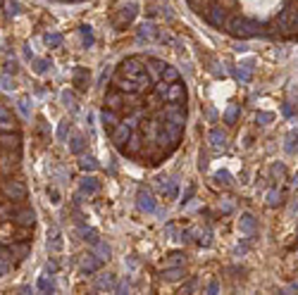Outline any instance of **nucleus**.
I'll return each instance as SVG.
<instances>
[{"mask_svg": "<svg viewBox=\"0 0 298 295\" xmlns=\"http://www.w3.org/2000/svg\"><path fill=\"white\" fill-rule=\"evenodd\" d=\"M136 15H138V8H136V5H124V8L119 10L117 22H124V24H131V22L136 19Z\"/></svg>", "mask_w": 298, "mask_h": 295, "instance_id": "obj_16", "label": "nucleus"}, {"mask_svg": "<svg viewBox=\"0 0 298 295\" xmlns=\"http://www.w3.org/2000/svg\"><path fill=\"white\" fill-rule=\"evenodd\" d=\"M193 190H196V188H193V186H189V190H186V195H184V200H181V203H189V200H191V195H193Z\"/></svg>", "mask_w": 298, "mask_h": 295, "instance_id": "obj_46", "label": "nucleus"}, {"mask_svg": "<svg viewBox=\"0 0 298 295\" xmlns=\"http://www.w3.org/2000/svg\"><path fill=\"white\" fill-rule=\"evenodd\" d=\"M234 74H236V79L244 81V83H246V81H251V69H248V67H246L244 72H234Z\"/></svg>", "mask_w": 298, "mask_h": 295, "instance_id": "obj_36", "label": "nucleus"}, {"mask_svg": "<svg viewBox=\"0 0 298 295\" xmlns=\"http://www.w3.org/2000/svg\"><path fill=\"white\" fill-rule=\"evenodd\" d=\"M181 238H184V241H186V243H191V231H186V233H181Z\"/></svg>", "mask_w": 298, "mask_h": 295, "instance_id": "obj_49", "label": "nucleus"}, {"mask_svg": "<svg viewBox=\"0 0 298 295\" xmlns=\"http://www.w3.org/2000/svg\"><path fill=\"white\" fill-rule=\"evenodd\" d=\"M217 288H219V286H217V281H210V286H208L210 293H217Z\"/></svg>", "mask_w": 298, "mask_h": 295, "instance_id": "obj_48", "label": "nucleus"}, {"mask_svg": "<svg viewBox=\"0 0 298 295\" xmlns=\"http://www.w3.org/2000/svg\"><path fill=\"white\" fill-rule=\"evenodd\" d=\"M12 222L17 224V226H29V229H34V224H36V212H34V207L19 203L17 212H15V217H12Z\"/></svg>", "mask_w": 298, "mask_h": 295, "instance_id": "obj_7", "label": "nucleus"}, {"mask_svg": "<svg viewBox=\"0 0 298 295\" xmlns=\"http://www.w3.org/2000/svg\"><path fill=\"white\" fill-rule=\"evenodd\" d=\"M0 148L3 150H22V136L17 131H0Z\"/></svg>", "mask_w": 298, "mask_h": 295, "instance_id": "obj_8", "label": "nucleus"}, {"mask_svg": "<svg viewBox=\"0 0 298 295\" xmlns=\"http://www.w3.org/2000/svg\"><path fill=\"white\" fill-rule=\"evenodd\" d=\"M163 278L165 281H179V278H184V269L181 267H165Z\"/></svg>", "mask_w": 298, "mask_h": 295, "instance_id": "obj_22", "label": "nucleus"}, {"mask_svg": "<svg viewBox=\"0 0 298 295\" xmlns=\"http://www.w3.org/2000/svg\"><path fill=\"white\" fill-rule=\"evenodd\" d=\"M255 217L253 215H244L241 219H239V229H241V233H246V236H253L255 233Z\"/></svg>", "mask_w": 298, "mask_h": 295, "instance_id": "obj_17", "label": "nucleus"}, {"mask_svg": "<svg viewBox=\"0 0 298 295\" xmlns=\"http://www.w3.org/2000/svg\"><path fill=\"white\" fill-rule=\"evenodd\" d=\"M143 145H145V136L141 129H134V134H131V138L127 141V145L122 148V155H127V157H141L143 155Z\"/></svg>", "mask_w": 298, "mask_h": 295, "instance_id": "obj_5", "label": "nucleus"}, {"mask_svg": "<svg viewBox=\"0 0 298 295\" xmlns=\"http://www.w3.org/2000/svg\"><path fill=\"white\" fill-rule=\"evenodd\" d=\"M45 69H48V60H36V62H34V72L45 74Z\"/></svg>", "mask_w": 298, "mask_h": 295, "instance_id": "obj_33", "label": "nucleus"}, {"mask_svg": "<svg viewBox=\"0 0 298 295\" xmlns=\"http://www.w3.org/2000/svg\"><path fill=\"white\" fill-rule=\"evenodd\" d=\"M286 150L289 152H298V134H291L286 141Z\"/></svg>", "mask_w": 298, "mask_h": 295, "instance_id": "obj_31", "label": "nucleus"}, {"mask_svg": "<svg viewBox=\"0 0 298 295\" xmlns=\"http://www.w3.org/2000/svg\"><path fill=\"white\" fill-rule=\"evenodd\" d=\"M181 262H184V255H181V252H170L165 267H181Z\"/></svg>", "mask_w": 298, "mask_h": 295, "instance_id": "obj_27", "label": "nucleus"}, {"mask_svg": "<svg viewBox=\"0 0 298 295\" xmlns=\"http://www.w3.org/2000/svg\"><path fill=\"white\" fill-rule=\"evenodd\" d=\"M163 129L167 131V136L172 138V143L174 148L181 143V138H184V126L181 124H174V122H163Z\"/></svg>", "mask_w": 298, "mask_h": 295, "instance_id": "obj_14", "label": "nucleus"}, {"mask_svg": "<svg viewBox=\"0 0 298 295\" xmlns=\"http://www.w3.org/2000/svg\"><path fill=\"white\" fill-rule=\"evenodd\" d=\"M5 72H8V74H15V72H17V64H15V62H8Z\"/></svg>", "mask_w": 298, "mask_h": 295, "instance_id": "obj_45", "label": "nucleus"}, {"mask_svg": "<svg viewBox=\"0 0 298 295\" xmlns=\"http://www.w3.org/2000/svg\"><path fill=\"white\" fill-rule=\"evenodd\" d=\"M8 12H10V15H19V5H17V3H12Z\"/></svg>", "mask_w": 298, "mask_h": 295, "instance_id": "obj_47", "label": "nucleus"}, {"mask_svg": "<svg viewBox=\"0 0 298 295\" xmlns=\"http://www.w3.org/2000/svg\"><path fill=\"white\" fill-rule=\"evenodd\" d=\"M138 210H143V212H155V210H158L153 195H151L148 190H141V193H138Z\"/></svg>", "mask_w": 298, "mask_h": 295, "instance_id": "obj_15", "label": "nucleus"}, {"mask_svg": "<svg viewBox=\"0 0 298 295\" xmlns=\"http://www.w3.org/2000/svg\"><path fill=\"white\" fill-rule=\"evenodd\" d=\"M79 167H82L84 171H96V169H98V162L93 160L91 155H84L82 162H79Z\"/></svg>", "mask_w": 298, "mask_h": 295, "instance_id": "obj_25", "label": "nucleus"}, {"mask_svg": "<svg viewBox=\"0 0 298 295\" xmlns=\"http://www.w3.org/2000/svg\"><path fill=\"white\" fill-rule=\"evenodd\" d=\"M165 100H167V103H186V86H184L181 81L170 83V88L165 93Z\"/></svg>", "mask_w": 298, "mask_h": 295, "instance_id": "obj_10", "label": "nucleus"}, {"mask_svg": "<svg viewBox=\"0 0 298 295\" xmlns=\"http://www.w3.org/2000/svg\"><path fill=\"white\" fill-rule=\"evenodd\" d=\"M131 134H134V129H131V126L122 119V122H119L112 131H110V141H112V145H115L117 150H122V148L127 145V141L131 138Z\"/></svg>", "mask_w": 298, "mask_h": 295, "instance_id": "obj_6", "label": "nucleus"}, {"mask_svg": "<svg viewBox=\"0 0 298 295\" xmlns=\"http://www.w3.org/2000/svg\"><path fill=\"white\" fill-rule=\"evenodd\" d=\"M160 117H163L165 122H174V124L186 126V117H189L186 103H167V105L160 110Z\"/></svg>", "mask_w": 298, "mask_h": 295, "instance_id": "obj_2", "label": "nucleus"}, {"mask_svg": "<svg viewBox=\"0 0 298 295\" xmlns=\"http://www.w3.org/2000/svg\"><path fill=\"white\" fill-rule=\"evenodd\" d=\"M210 143H212V148H215V150H222V148L227 145L225 131H219V129H212V131H210Z\"/></svg>", "mask_w": 298, "mask_h": 295, "instance_id": "obj_20", "label": "nucleus"}, {"mask_svg": "<svg viewBox=\"0 0 298 295\" xmlns=\"http://www.w3.org/2000/svg\"><path fill=\"white\" fill-rule=\"evenodd\" d=\"M82 34L86 36V45L93 43V36H91V27H82Z\"/></svg>", "mask_w": 298, "mask_h": 295, "instance_id": "obj_39", "label": "nucleus"}, {"mask_svg": "<svg viewBox=\"0 0 298 295\" xmlns=\"http://www.w3.org/2000/svg\"><path fill=\"white\" fill-rule=\"evenodd\" d=\"M239 115H241V105H239V103H232V105L225 110V117H222V119H225L227 124L232 126V124H236Z\"/></svg>", "mask_w": 298, "mask_h": 295, "instance_id": "obj_18", "label": "nucleus"}, {"mask_svg": "<svg viewBox=\"0 0 298 295\" xmlns=\"http://www.w3.org/2000/svg\"><path fill=\"white\" fill-rule=\"evenodd\" d=\"M98 179H93V176H86V179L82 181V193H96L98 190Z\"/></svg>", "mask_w": 298, "mask_h": 295, "instance_id": "obj_23", "label": "nucleus"}, {"mask_svg": "<svg viewBox=\"0 0 298 295\" xmlns=\"http://www.w3.org/2000/svg\"><path fill=\"white\" fill-rule=\"evenodd\" d=\"M163 186H165V183H163ZM165 193H167L170 198H177V183H174V181H170V183L165 186Z\"/></svg>", "mask_w": 298, "mask_h": 295, "instance_id": "obj_35", "label": "nucleus"}, {"mask_svg": "<svg viewBox=\"0 0 298 295\" xmlns=\"http://www.w3.org/2000/svg\"><path fill=\"white\" fill-rule=\"evenodd\" d=\"M281 112H284V115H286V117H293V108H291L289 103H286V105L281 108Z\"/></svg>", "mask_w": 298, "mask_h": 295, "instance_id": "obj_43", "label": "nucleus"}, {"mask_svg": "<svg viewBox=\"0 0 298 295\" xmlns=\"http://www.w3.org/2000/svg\"><path fill=\"white\" fill-rule=\"evenodd\" d=\"M198 245H210V231H200V236L196 238Z\"/></svg>", "mask_w": 298, "mask_h": 295, "instance_id": "obj_34", "label": "nucleus"}, {"mask_svg": "<svg viewBox=\"0 0 298 295\" xmlns=\"http://www.w3.org/2000/svg\"><path fill=\"white\" fill-rule=\"evenodd\" d=\"M163 79L167 81V83H174V81H179V72H177L174 67H170V64H167V67L163 69Z\"/></svg>", "mask_w": 298, "mask_h": 295, "instance_id": "obj_26", "label": "nucleus"}, {"mask_svg": "<svg viewBox=\"0 0 298 295\" xmlns=\"http://www.w3.org/2000/svg\"><path fill=\"white\" fill-rule=\"evenodd\" d=\"M200 15H203V19L208 22L210 27L225 29V22H227V17H229V10H227V5L222 3V0H212Z\"/></svg>", "mask_w": 298, "mask_h": 295, "instance_id": "obj_1", "label": "nucleus"}, {"mask_svg": "<svg viewBox=\"0 0 298 295\" xmlns=\"http://www.w3.org/2000/svg\"><path fill=\"white\" fill-rule=\"evenodd\" d=\"M48 195H50V200H53V203H57V200H60V198H57V190H55V188H48Z\"/></svg>", "mask_w": 298, "mask_h": 295, "instance_id": "obj_44", "label": "nucleus"}, {"mask_svg": "<svg viewBox=\"0 0 298 295\" xmlns=\"http://www.w3.org/2000/svg\"><path fill=\"white\" fill-rule=\"evenodd\" d=\"M45 41H48V45H50V48H57V45L62 43V34H48V36H45Z\"/></svg>", "mask_w": 298, "mask_h": 295, "instance_id": "obj_29", "label": "nucleus"}, {"mask_svg": "<svg viewBox=\"0 0 298 295\" xmlns=\"http://www.w3.org/2000/svg\"><path fill=\"white\" fill-rule=\"evenodd\" d=\"M38 288H41V290H53V283H48V278H41V281H38Z\"/></svg>", "mask_w": 298, "mask_h": 295, "instance_id": "obj_41", "label": "nucleus"}, {"mask_svg": "<svg viewBox=\"0 0 298 295\" xmlns=\"http://www.w3.org/2000/svg\"><path fill=\"white\" fill-rule=\"evenodd\" d=\"M167 67V64L163 62V60H158V57H145V72L151 74V79L158 81L163 79V69Z\"/></svg>", "mask_w": 298, "mask_h": 295, "instance_id": "obj_12", "label": "nucleus"}, {"mask_svg": "<svg viewBox=\"0 0 298 295\" xmlns=\"http://www.w3.org/2000/svg\"><path fill=\"white\" fill-rule=\"evenodd\" d=\"M84 145H86L84 136H74L72 141H69V150H72L74 155H82V152H84Z\"/></svg>", "mask_w": 298, "mask_h": 295, "instance_id": "obj_24", "label": "nucleus"}, {"mask_svg": "<svg viewBox=\"0 0 298 295\" xmlns=\"http://www.w3.org/2000/svg\"><path fill=\"white\" fill-rule=\"evenodd\" d=\"M100 119H103V126H105V131H108V136H110V131H112V129H115V126L122 122V115H119V112H115V110L105 108L103 112H100Z\"/></svg>", "mask_w": 298, "mask_h": 295, "instance_id": "obj_13", "label": "nucleus"}, {"mask_svg": "<svg viewBox=\"0 0 298 295\" xmlns=\"http://www.w3.org/2000/svg\"><path fill=\"white\" fill-rule=\"evenodd\" d=\"M84 76H89V72H86V69H82V67H77V69H74V86H77L79 90L89 88V86H86V83H89V79H84Z\"/></svg>", "mask_w": 298, "mask_h": 295, "instance_id": "obj_21", "label": "nucleus"}, {"mask_svg": "<svg viewBox=\"0 0 298 295\" xmlns=\"http://www.w3.org/2000/svg\"><path fill=\"white\" fill-rule=\"evenodd\" d=\"M215 179H217V183H229V174H227V171H219Z\"/></svg>", "mask_w": 298, "mask_h": 295, "instance_id": "obj_40", "label": "nucleus"}, {"mask_svg": "<svg viewBox=\"0 0 298 295\" xmlns=\"http://www.w3.org/2000/svg\"><path fill=\"white\" fill-rule=\"evenodd\" d=\"M57 136H60V138H64V136H67V122H62V124H60V129H57Z\"/></svg>", "mask_w": 298, "mask_h": 295, "instance_id": "obj_42", "label": "nucleus"}, {"mask_svg": "<svg viewBox=\"0 0 298 295\" xmlns=\"http://www.w3.org/2000/svg\"><path fill=\"white\" fill-rule=\"evenodd\" d=\"M117 72H119V74H124V76H131V79H134L136 74L145 72V57H141V55H131V57H124V60L117 64Z\"/></svg>", "mask_w": 298, "mask_h": 295, "instance_id": "obj_4", "label": "nucleus"}, {"mask_svg": "<svg viewBox=\"0 0 298 295\" xmlns=\"http://www.w3.org/2000/svg\"><path fill=\"white\" fill-rule=\"evenodd\" d=\"M5 152H8V155L0 157V174H3V176H10L12 169L19 167V150H15V155H12V150H5Z\"/></svg>", "mask_w": 298, "mask_h": 295, "instance_id": "obj_9", "label": "nucleus"}, {"mask_svg": "<svg viewBox=\"0 0 298 295\" xmlns=\"http://www.w3.org/2000/svg\"><path fill=\"white\" fill-rule=\"evenodd\" d=\"M0 131H17V119L3 103H0Z\"/></svg>", "mask_w": 298, "mask_h": 295, "instance_id": "obj_11", "label": "nucleus"}, {"mask_svg": "<svg viewBox=\"0 0 298 295\" xmlns=\"http://www.w3.org/2000/svg\"><path fill=\"white\" fill-rule=\"evenodd\" d=\"M10 269H12V264H10V259H8V257H0V278H3V276H8V274H10Z\"/></svg>", "mask_w": 298, "mask_h": 295, "instance_id": "obj_30", "label": "nucleus"}, {"mask_svg": "<svg viewBox=\"0 0 298 295\" xmlns=\"http://www.w3.org/2000/svg\"><path fill=\"white\" fill-rule=\"evenodd\" d=\"M48 248H50L53 252H60V250H62V238H60V236L55 233L53 241H48Z\"/></svg>", "mask_w": 298, "mask_h": 295, "instance_id": "obj_28", "label": "nucleus"}, {"mask_svg": "<svg viewBox=\"0 0 298 295\" xmlns=\"http://www.w3.org/2000/svg\"><path fill=\"white\" fill-rule=\"evenodd\" d=\"M112 283H115V281H112V276H103L98 281V288H112Z\"/></svg>", "mask_w": 298, "mask_h": 295, "instance_id": "obj_37", "label": "nucleus"}, {"mask_svg": "<svg viewBox=\"0 0 298 295\" xmlns=\"http://www.w3.org/2000/svg\"><path fill=\"white\" fill-rule=\"evenodd\" d=\"M272 119H274L272 112H258V124H270Z\"/></svg>", "mask_w": 298, "mask_h": 295, "instance_id": "obj_32", "label": "nucleus"}, {"mask_svg": "<svg viewBox=\"0 0 298 295\" xmlns=\"http://www.w3.org/2000/svg\"><path fill=\"white\" fill-rule=\"evenodd\" d=\"M103 267V259L100 257H93V255H89V257L84 259V264H82V271L84 274H93L96 269Z\"/></svg>", "mask_w": 298, "mask_h": 295, "instance_id": "obj_19", "label": "nucleus"}, {"mask_svg": "<svg viewBox=\"0 0 298 295\" xmlns=\"http://www.w3.org/2000/svg\"><path fill=\"white\" fill-rule=\"evenodd\" d=\"M3 188V195L8 200H15V203H24L27 200V183L22 179H5L0 183Z\"/></svg>", "mask_w": 298, "mask_h": 295, "instance_id": "obj_3", "label": "nucleus"}, {"mask_svg": "<svg viewBox=\"0 0 298 295\" xmlns=\"http://www.w3.org/2000/svg\"><path fill=\"white\" fill-rule=\"evenodd\" d=\"M267 198H270L267 203H270L272 207H274V205H277V203H279V193H277V190H270V195H267Z\"/></svg>", "mask_w": 298, "mask_h": 295, "instance_id": "obj_38", "label": "nucleus"}]
</instances>
